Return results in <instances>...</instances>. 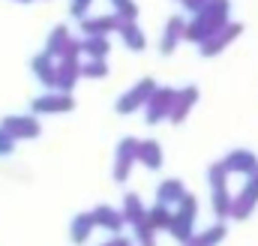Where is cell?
<instances>
[{"mask_svg": "<svg viewBox=\"0 0 258 246\" xmlns=\"http://www.w3.org/2000/svg\"><path fill=\"white\" fill-rule=\"evenodd\" d=\"M228 15H231V3L228 0H213V3H207L204 9H198L192 18L186 21V30H183V39H189V42H204L210 33H216L225 21H228Z\"/></svg>", "mask_w": 258, "mask_h": 246, "instance_id": "cell-1", "label": "cell"}, {"mask_svg": "<svg viewBox=\"0 0 258 246\" xmlns=\"http://www.w3.org/2000/svg\"><path fill=\"white\" fill-rule=\"evenodd\" d=\"M240 36V24H231V21H225L216 33H210L204 42H201V54L204 57H213V54H219L225 45H231L234 39Z\"/></svg>", "mask_w": 258, "mask_h": 246, "instance_id": "cell-2", "label": "cell"}, {"mask_svg": "<svg viewBox=\"0 0 258 246\" xmlns=\"http://www.w3.org/2000/svg\"><path fill=\"white\" fill-rule=\"evenodd\" d=\"M120 21H123V18H120L117 12H111V15H84V18H81V30H84L87 36H105V33L117 30Z\"/></svg>", "mask_w": 258, "mask_h": 246, "instance_id": "cell-3", "label": "cell"}, {"mask_svg": "<svg viewBox=\"0 0 258 246\" xmlns=\"http://www.w3.org/2000/svg\"><path fill=\"white\" fill-rule=\"evenodd\" d=\"M183 30H186V18L183 15H174V18H168V24H165V33H162V54H171L174 48H177V42L183 39Z\"/></svg>", "mask_w": 258, "mask_h": 246, "instance_id": "cell-4", "label": "cell"}, {"mask_svg": "<svg viewBox=\"0 0 258 246\" xmlns=\"http://www.w3.org/2000/svg\"><path fill=\"white\" fill-rule=\"evenodd\" d=\"M150 93H153V81H141L135 90H129L126 96L120 99V105H117V108H120V111H132V108H138L141 102H147V99H150Z\"/></svg>", "mask_w": 258, "mask_h": 246, "instance_id": "cell-5", "label": "cell"}, {"mask_svg": "<svg viewBox=\"0 0 258 246\" xmlns=\"http://www.w3.org/2000/svg\"><path fill=\"white\" fill-rule=\"evenodd\" d=\"M120 36H123V42H126L132 51H141L144 45H147V39H144V33H141V27L135 24V21H120Z\"/></svg>", "mask_w": 258, "mask_h": 246, "instance_id": "cell-6", "label": "cell"}, {"mask_svg": "<svg viewBox=\"0 0 258 246\" xmlns=\"http://www.w3.org/2000/svg\"><path fill=\"white\" fill-rule=\"evenodd\" d=\"M174 99H177L174 90H159V93H153V102H150V120L162 117V114L174 105Z\"/></svg>", "mask_w": 258, "mask_h": 246, "instance_id": "cell-7", "label": "cell"}, {"mask_svg": "<svg viewBox=\"0 0 258 246\" xmlns=\"http://www.w3.org/2000/svg\"><path fill=\"white\" fill-rule=\"evenodd\" d=\"M81 51H87L93 60H102V57L108 54V39H105V36H87V39L81 42Z\"/></svg>", "mask_w": 258, "mask_h": 246, "instance_id": "cell-8", "label": "cell"}, {"mask_svg": "<svg viewBox=\"0 0 258 246\" xmlns=\"http://www.w3.org/2000/svg\"><path fill=\"white\" fill-rule=\"evenodd\" d=\"M66 42H69V30L66 27H57L51 36H48V45H45V54H63V48H66Z\"/></svg>", "mask_w": 258, "mask_h": 246, "instance_id": "cell-9", "label": "cell"}, {"mask_svg": "<svg viewBox=\"0 0 258 246\" xmlns=\"http://www.w3.org/2000/svg\"><path fill=\"white\" fill-rule=\"evenodd\" d=\"M33 66H36V72H39L42 81H57V72H54V66H51V54H39V57L33 60Z\"/></svg>", "mask_w": 258, "mask_h": 246, "instance_id": "cell-10", "label": "cell"}, {"mask_svg": "<svg viewBox=\"0 0 258 246\" xmlns=\"http://www.w3.org/2000/svg\"><path fill=\"white\" fill-rule=\"evenodd\" d=\"M111 6H114V12L123 18V21H135L138 18V6L132 3V0H108Z\"/></svg>", "mask_w": 258, "mask_h": 246, "instance_id": "cell-11", "label": "cell"}, {"mask_svg": "<svg viewBox=\"0 0 258 246\" xmlns=\"http://www.w3.org/2000/svg\"><path fill=\"white\" fill-rule=\"evenodd\" d=\"M138 156L147 162V165H159V150H156V144L153 141H147V144H141V150H138Z\"/></svg>", "mask_w": 258, "mask_h": 246, "instance_id": "cell-12", "label": "cell"}, {"mask_svg": "<svg viewBox=\"0 0 258 246\" xmlns=\"http://www.w3.org/2000/svg\"><path fill=\"white\" fill-rule=\"evenodd\" d=\"M228 165H231V168H237V171H246V168H252V165H255V159H252L249 153H234V156L228 159Z\"/></svg>", "mask_w": 258, "mask_h": 246, "instance_id": "cell-13", "label": "cell"}, {"mask_svg": "<svg viewBox=\"0 0 258 246\" xmlns=\"http://www.w3.org/2000/svg\"><path fill=\"white\" fill-rule=\"evenodd\" d=\"M72 102L66 99V96H48V99H42V102H36V108H48V111H54V108H69Z\"/></svg>", "mask_w": 258, "mask_h": 246, "instance_id": "cell-14", "label": "cell"}, {"mask_svg": "<svg viewBox=\"0 0 258 246\" xmlns=\"http://www.w3.org/2000/svg\"><path fill=\"white\" fill-rule=\"evenodd\" d=\"M90 3H93V0H72V6H69V12H72L75 18H84V15L90 12Z\"/></svg>", "mask_w": 258, "mask_h": 246, "instance_id": "cell-15", "label": "cell"}, {"mask_svg": "<svg viewBox=\"0 0 258 246\" xmlns=\"http://www.w3.org/2000/svg\"><path fill=\"white\" fill-rule=\"evenodd\" d=\"M84 72H87L90 78H102V75H105V63L102 60H90L87 66H84Z\"/></svg>", "mask_w": 258, "mask_h": 246, "instance_id": "cell-16", "label": "cell"}, {"mask_svg": "<svg viewBox=\"0 0 258 246\" xmlns=\"http://www.w3.org/2000/svg\"><path fill=\"white\" fill-rule=\"evenodd\" d=\"M183 3V9H189V12H198V9H204L207 3H213V0H180Z\"/></svg>", "mask_w": 258, "mask_h": 246, "instance_id": "cell-17", "label": "cell"}, {"mask_svg": "<svg viewBox=\"0 0 258 246\" xmlns=\"http://www.w3.org/2000/svg\"><path fill=\"white\" fill-rule=\"evenodd\" d=\"M15 3H30V0H15Z\"/></svg>", "mask_w": 258, "mask_h": 246, "instance_id": "cell-18", "label": "cell"}]
</instances>
